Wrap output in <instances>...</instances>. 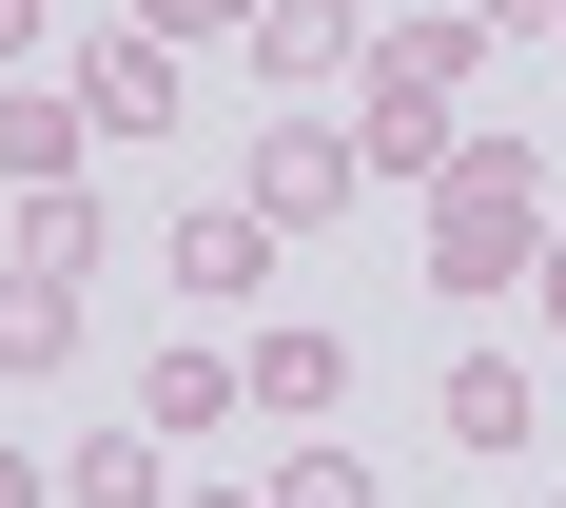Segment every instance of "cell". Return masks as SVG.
I'll return each mask as SVG.
<instances>
[{"label": "cell", "mask_w": 566, "mask_h": 508, "mask_svg": "<svg viewBox=\"0 0 566 508\" xmlns=\"http://www.w3.org/2000/svg\"><path fill=\"white\" fill-rule=\"evenodd\" d=\"M547 157H527V137H489V117H469V157L430 176V293H469V313H489V293H527V255H547Z\"/></svg>", "instance_id": "1"}, {"label": "cell", "mask_w": 566, "mask_h": 508, "mask_svg": "<svg viewBox=\"0 0 566 508\" xmlns=\"http://www.w3.org/2000/svg\"><path fill=\"white\" fill-rule=\"evenodd\" d=\"M274 255H293V235L254 216V196H196V216L157 235V274L196 293V313H254V293H274Z\"/></svg>", "instance_id": "2"}, {"label": "cell", "mask_w": 566, "mask_h": 508, "mask_svg": "<svg viewBox=\"0 0 566 508\" xmlns=\"http://www.w3.org/2000/svg\"><path fill=\"white\" fill-rule=\"evenodd\" d=\"M352 79H371V99H469V79H489V20H469V0H391Z\"/></svg>", "instance_id": "3"}, {"label": "cell", "mask_w": 566, "mask_h": 508, "mask_svg": "<svg viewBox=\"0 0 566 508\" xmlns=\"http://www.w3.org/2000/svg\"><path fill=\"white\" fill-rule=\"evenodd\" d=\"M234 196H254V216H274V235H313V216H352V196H371V176H352V117H274V137H254V176H234Z\"/></svg>", "instance_id": "4"}, {"label": "cell", "mask_w": 566, "mask_h": 508, "mask_svg": "<svg viewBox=\"0 0 566 508\" xmlns=\"http://www.w3.org/2000/svg\"><path fill=\"white\" fill-rule=\"evenodd\" d=\"M78 117H98V137H176V117H196V99H176V40H157V20L78 40Z\"/></svg>", "instance_id": "5"}, {"label": "cell", "mask_w": 566, "mask_h": 508, "mask_svg": "<svg viewBox=\"0 0 566 508\" xmlns=\"http://www.w3.org/2000/svg\"><path fill=\"white\" fill-rule=\"evenodd\" d=\"M78 333H98V274H20V255H0V372H20V392H59V372H78Z\"/></svg>", "instance_id": "6"}, {"label": "cell", "mask_w": 566, "mask_h": 508, "mask_svg": "<svg viewBox=\"0 0 566 508\" xmlns=\"http://www.w3.org/2000/svg\"><path fill=\"white\" fill-rule=\"evenodd\" d=\"M352 59H371V0H274V20H254V79H274V99H333Z\"/></svg>", "instance_id": "7"}, {"label": "cell", "mask_w": 566, "mask_h": 508, "mask_svg": "<svg viewBox=\"0 0 566 508\" xmlns=\"http://www.w3.org/2000/svg\"><path fill=\"white\" fill-rule=\"evenodd\" d=\"M234 411H254V372H234V352H216V333H176V352H157V372H137V431H176V450H216Z\"/></svg>", "instance_id": "8"}, {"label": "cell", "mask_w": 566, "mask_h": 508, "mask_svg": "<svg viewBox=\"0 0 566 508\" xmlns=\"http://www.w3.org/2000/svg\"><path fill=\"white\" fill-rule=\"evenodd\" d=\"M430 431H450V450H489V469H509L527 431H547V392H527V352H450V392H430Z\"/></svg>", "instance_id": "9"}, {"label": "cell", "mask_w": 566, "mask_h": 508, "mask_svg": "<svg viewBox=\"0 0 566 508\" xmlns=\"http://www.w3.org/2000/svg\"><path fill=\"white\" fill-rule=\"evenodd\" d=\"M450 157H469V117H450V99H352V176H410V196H430Z\"/></svg>", "instance_id": "10"}, {"label": "cell", "mask_w": 566, "mask_h": 508, "mask_svg": "<svg viewBox=\"0 0 566 508\" xmlns=\"http://www.w3.org/2000/svg\"><path fill=\"white\" fill-rule=\"evenodd\" d=\"M234 372H254V411H293V431H313V411L352 392V333H313V313H274V333L234 352Z\"/></svg>", "instance_id": "11"}, {"label": "cell", "mask_w": 566, "mask_h": 508, "mask_svg": "<svg viewBox=\"0 0 566 508\" xmlns=\"http://www.w3.org/2000/svg\"><path fill=\"white\" fill-rule=\"evenodd\" d=\"M176 431H137V411H117V431H78V450H59V508H176Z\"/></svg>", "instance_id": "12"}, {"label": "cell", "mask_w": 566, "mask_h": 508, "mask_svg": "<svg viewBox=\"0 0 566 508\" xmlns=\"http://www.w3.org/2000/svg\"><path fill=\"white\" fill-rule=\"evenodd\" d=\"M0 255H20V274H98V176L20 196V216H0Z\"/></svg>", "instance_id": "13"}, {"label": "cell", "mask_w": 566, "mask_h": 508, "mask_svg": "<svg viewBox=\"0 0 566 508\" xmlns=\"http://www.w3.org/2000/svg\"><path fill=\"white\" fill-rule=\"evenodd\" d=\"M274 508H371V469H352V450H333V431H313V450H293V469H274Z\"/></svg>", "instance_id": "14"}, {"label": "cell", "mask_w": 566, "mask_h": 508, "mask_svg": "<svg viewBox=\"0 0 566 508\" xmlns=\"http://www.w3.org/2000/svg\"><path fill=\"white\" fill-rule=\"evenodd\" d=\"M137 20H157V40L196 59V40H254V20H274V0H137Z\"/></svg>", "instance_id": "15"}, {"label": "cell", "mask_w": 566, "mask_h": 508, "mask_svg": "<svg viewBox=\"0 0 566 508\" xmlns=\"http://www.w3.org/2000/svg\"><path fill=\"white\" fill-rule=\"evenodd\" d=\"M469 20H489V40H547V20H566V0H469Z\"/></svg>", "instance_id": "16"}, {"label": "cell", "mask_w": 566, "mask_h": 508, "mask_svg": "<svg viewBox=\"0 0 566 508\" xmlns=\"http://www.w3.org/2000/svg\"><path fill=\"white\" fill-rule=\"evenodd\" d=\"M20 59H40V0H0V79H20Z\"/></svg>", "instance_id": "17"}, {"label": "cell", "mask_w": 566, "mask_h": 508, "mask_svg": "<svg viewBox=\"0 0 566 508\" xmlns=\"http://www.w3.org/2000/svg\"><path fill=\"white\" fill-rule=\"evenodd\" d=\"M40 489H59V469H40V450H0V508H40Z\"/></svg>", "instance_id": "18"}, {"label": "cell", "mask_w": 566, "mask_h": 508, "mask_svg": "<svg viewBox=\"0 0 566 508\" xmlns=\"http://www.w3.org/2000/svg\"><path fill=\"white\" fill-rule=\"evenodd\" d=\"M527 293H547V313H566V216H547V255H527Z\"/></svg>", "instance_id": "19"}, {"label": "cell", "mask_w": 566, "mask_h": 508, "mask_svg": "<svg viewBox=\"0 0 566 508\" xmlns=\"http://www.w3.org/2000/svg\"><path fill=\"white\" fill-rule=\"evenodd\" d=\"M196 508H274V489H196Z\"/></svg>", "instance_id": "20"}, {"label": "cell", "mask_w": 566, "mask_h": 508, "mask_svg": "<svg viewBox=\"0 0 566 508\" xmlns=\"http://www.w3.org/2000/svg\"><path fill=\"white\" fill-rule=\"evenodd\" d=\"M547 59H566V20H547Z\"/></svg>", "instance_id": "21"}, {"label": "cell", "mask_w": 566, "mask_h": 508, "mask_svg": "<svg viewBox=\"0 0 566 508\" xmlns=\"http://www.w3.org/2000/svg\"><path fill=\"white\" fill-rule=\"evenodd\" d=\"M371 20H391V0H371Z\"/></svg>", "instance_id": "22"}]
</instances>
